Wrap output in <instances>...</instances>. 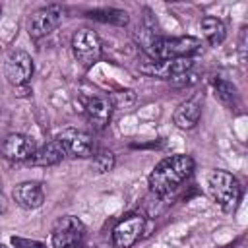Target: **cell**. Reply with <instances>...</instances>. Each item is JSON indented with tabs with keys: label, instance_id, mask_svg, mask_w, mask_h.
I'll use <instances>...</instances> for the list:
<instances>
[{
	"label": "cell",
	"instance_id": "d6986e66",
	"mask_svg": "<svg viewBox=\"0 0 248 248\" xmlns=\"http://www.w3.org/2000/svg\"><path fill=\"white\" fill-rule=\"evenodd\" d=\"M116 165V157L112 151L108 149H101V151H95L93 153V161H91V167L95 169V172L99 174H105V172H110Z\"/></svg>",
	"mask_w": 248,
	"mask_h": 248
},
{
	"label": "cell",
	"instance_id": "e0dca14e",
	"mask_svg": "<svg viewBox=\"0 0 248 248\" xmlns=\"http://www.w3.org/2000/svg\"><path fill=\"white\" fill-rule=\"evenodd\" d=\"M87 17L103 21V23H112V25H120L124 27L128 23V12L118 10V8H99V10H91L87 12Z\"/></svg>",
	"mask_w": 248,
	"mask_h": 248
},
{
	"label": "cell",
	"instance_id": "9a60e30c",
	"mask_svg": "<svg viewBox=\"0 0 248 248\" xmlns=\"http://www.w3.org/2000/svg\"><path fill=\"white\" fill-rule=\"evenodd\" d=\"M64 157H66L64 149L60 147V143L56 140H52V141L41 145L39 149H35V153L31 155V159L27 163L33 167H52V165L60 163Z\"/></svg>",
	"mask_w": 248,
	"mask_h": 248
},
{
	"label": "cell",
	"instance_id": "9c48e42d",
	"mask_svg": "<svg viewBox=\"0 0 248 248\" xmlns=\"http://www.w3.org/2000/svg\"><path fill=\"white\" fill-rule=\"evenodd\" d=\"M143 229H145L143 215H140V213L126 215L112 229V246L114 248H132L140 240Z\"/></svg>",
	"mask_w": 248,
	"mask_h": 248
},
{
	"label": "cell",
	"instance_id": "8992f818",
	"mask_svg": "<svg viewBox=\"0 0 248 248\" xmlns=\"http://www.w3.org/2000/svg\"><path fill=\"white\" fill-rule=\"evenodd\" d=\"M54 140L60 143L66 157L87 159V157H93L95 153V140L89 132L68 128V130H62Z\"/></svg>",
	"mask_w": 248,
	"mask_h": 248
},
{
	"label": "cell",
	"instance_id": "7c38bea8",
	"mask_svg": "<svg viewBox=\"0 0 248 248\" xmlns=\"http://www.w3.org/2000/svg\"><path fill=\"white\" fill-rule=\"evenodd\" d=\"M202 105H203L202 95H194V97L182 101V103L176 107L174 114H172L174 124H176L180 130H190V128H194V126L198 124L200 116H202Z\"/></svg>",
	"mask_w": 248,
	"mask_h": 248
},
{
	"label": "cell",
	"instance_id": "277c9868",
	"mask_svg": "<svg viewBox=\"0 0 248 248\" xmlns=\"http://www.w3.org/2000/svg\"><path fill=\"white\" fill-rule=\"evenodd\" d=\"M72 52L83 68H91L93 64H97L101 60L103 43L93 29L83 27L72 35Z\"/></svg>",
	"mask_w": 248,
	"mask_h": 248
},
{
	"label": "cell",
	"instance_id": "7a4b0ae2",
	"mask_svg": "<svg viewBox=\"0 0 248 248\" xmlns=\"http://www.w3.org/2000/svg\"><path fill=\"white\" fill-rule=\"evenodd\" d=\"M202 43L196 37H155L145 48L151 60H170V58H192L200 52Z\"/></svg>",
	"mask_w": 248,
	"mask_h": 248
},
{
	"label": "cell",
	"instance_id": "44dd1931",
	"mask_svg": "<svg viewBox=\"0 0 248 248\" xmlns=\"http://www.w3.org/2000/svg\"><path fill=\"white\" fill-rule=\"evenodd\" d=\"M134 99H136L134 91H120L110 99V103H112V107H128L134 103Z\"/></svg>",
	"mask_w": 248,
	"mask_h": 248
},
{
	"label": "cell",
	"instance_id": "5b68a950",
	"mask_svg": "<svg viewBox=\"0 0 248 248\" xmlns=\"http://www.w3.org/2000/svg\"><path fill=\"white\" fill-rule=\"evenodd\" d=\"M85 227L74 215H64L52 229V248H85Z\"/></svg>",
	"mask_w": 248,
	"mask_h": 248
},
{
	"label": "cell",
	"instance_id": "5bb4252c",
	"mask_svg": "<svg viewBox=\"0 0 248 248\" xmlns=\"http://www.w3.org/2000/svg\"><path fill=\"white\" fill-rule=\"evenodd\" d=\"M14 202L21 209H37L45 202V192L39 182H21L14 188Z\"/></svg>",
	"mask_w": 248,
	"mask_h": 248
},
{
	"label": "cell",
	"instance_id": "2e32d148",
	"mask_svg": "<svg viewBox=\"0 0 248 248\" xmlns=\"http://www.w3.org/2000/svg\"><path fill=\"white\" fill-rule=\"evenodd\" d=\"M200 25H202L203 37L207 39V43H209L211 46H217V45H221V43L225 41V37H227V27H225V23H223L221 19L207 16V17L202 19Z\"/></svg>",
	"mask_w": 248,
	"mask_h": 248
},
{
	"label": "cell",
	"instance_id": "ac0fdd59",
	"mask_svg": "<svg viewBox=\"0 0 248 248\" xmlns=\"http://www.w3.org/2000/svg\"><path fill=\"white\" fill-rule=\"evenodd\" d=\"M213 91H215V97H217L223 105H227V107H232V105H234L236 87H234L231 81H227V79H223V78H215V79H213Z\"/></svg>",
	"mask_w": 248,
	"mask_h": 248
},
{
	"label": "cell",
	"instance_id": "7402d4cb",
	"mask_svg": "<svg viewBox=\"0 0 248 248\" xmlns=\"http://www.w3.org/2000/svg\"><path fill=\"white\" fill-rule=\"evenodd\" d=\"M8 211V200H6V196L0 192V215H4Z\"/></svg>",
	"mask_w": 248,
	"mask_h": 248
},
{
	"label": "cell",
	"instance_id": "30bf717a",
	"mask_svg": "<svg viewBox=\"0 0 248 248\" xmlns=\"http://www.w3.org/2000/svg\"><path fill=\"white\" fill-rule=\"evenodd\" d=\"M4 74L14 87H23L33 76V58L25 50H12L6 58Z\"/></svg>",
	"mask_w": 248,
	"mask_h": 248
},
{
	"label": "cell",
	"instance_id": "8fae6325",
	"mask_svg": "<svg viewBox=\"0 0 248 248\" xmlns=\"http://www.w3.org/2000/svg\"><path fill=\"white\" fill-rule=\"evenodd\" d=\"M35 143L31 138L23 136V134H10L6 136V140L2 141V155L8 161H29L31 155L35 153Z\"/></svg>",
	"mask_w": 248,
	"mask_h": 248
},
{
	"label": "cell",
	"instance_id": "3957f363",
	"mask_svg": "<svg viewBox=\"0 0 248 248\" xmlns=\"http://www.w3.org/2000/svg\"><path fill=\"white\" fill-rule=\"evenodd\" d=\"M207 188H209L211 198L225 211H234L242 198V188L238 180L227 170H213L207 178Z\"/></svg>",
	"mask_w": 248,
	"mask_h": 248
},
{
	"label": "cell",
	"instance_id": "ffe728a7",
	"mask_svg": "<svg viewBox=\"0 0 248 248\" xmlns=\"http://www.w3.org/2000/svg\"><path fill=\"white\" fill-rule=\"evenodd\" d=\"M10 242L14 248H45L43 242L33 240V238H23V236H12Z\"/></svg>",
	"mask_w": 248,
	"mask_h": 248
},
{
	"label": "cell",
	"instance_id": "4fadbf2b",
	"mask_svg": "<svg viewBox=\"0 0 248 248\" xmlns=\"http://www.w3.org/2000/svg\"><path fill=\"white\" fill-rule=\"evenodd\" d=\"M112 103L108 97H93L85 105V114L95 130H105L112 116Z\"/></svg>",
	"mask_w": 248,
	"mask_h": 248
},
{
	"label": "cell",
	"instance_id": "6da1fadb",
	"mask_svg": "<svg viewBox=\"0 0 248 248\" xmlns=\"http://www.w3.org/2000/svg\"><path fill=\"white\" fill-rule=\"evenodd\" d=\"M194 170V159L190 155H170L155 165L151 170L147 184L153 196H167L174 188H178Z\"/></svg>",
	"mask_w": 248,
	"mask_h": 248
},
{
	"label": "cell",
	"instance_id": "603a6c76",
	"mask_svg": "<svg viewBox=\"0 0 248 248\" xmlns=\"http://www.w3.org/2000/svg\"><path fill=\"white\" fill-rule=\"evenodd\" d=\"M0 248H6V246H4V244H0Z\"/></svg>",
	"mask_w": 248,
	"mask_h": 248
},
{
	"label": "cell",
	"instance_id": "ba28073f",
	"mask_svg": "<svg viewBox=\"0 0 248 248\" xmlns=\"http://www.w3.org/2000/svg\"><path fill=\"white\" fill-rule=\"evenodd\" d=\"M194 68L192 58H170V60H149L140 66V72L149 78L174 79L182 74H188Z\"/></svg>",
	"mask_w": 248,
	"mask_h": 248
},
{
	"label": "cell",
	"instance_id": "52a82bcc",
	"mask_svg": "<svg viewBox=\"0 0 248 248\" xmlns=\"http://www.w3.org/2000/svg\"><path fill=\"white\" fill-rule=\"evenodd\" d=\"M62 16H64V12H62V8L56 6V4L39 8V10L33 12L31 17H29V23H27L29 37H31V39H41V37L50 35V33L60 25Z\"/></svg>",
	"mask_w": 248,
	"mask_h": 248
}]
</instances>
